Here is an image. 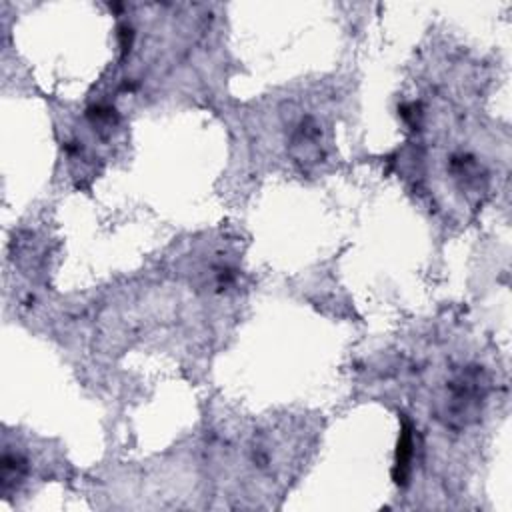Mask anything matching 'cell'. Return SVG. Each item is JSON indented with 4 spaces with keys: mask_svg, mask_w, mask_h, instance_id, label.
Returning a JSON list of instances; mask_svg holds the SVG:
<instances>
[{
    "mask_svg": "<svg viewBox=\"0 0 512 512\" xmlns=\"http://www.w3.org/2000/svg\"><path fill=\"white\" fill-rule=\"evenodd\" d=\"M486 396V384L478 370H462L454 374L438 400L440 418L450 426H466L480 414Z\"/></svg>",
    "mask_w": 512,
    "mask_h": 512,
    "instance_id": "1",
    "label": "cell"
}]
</instances>
